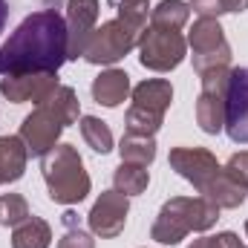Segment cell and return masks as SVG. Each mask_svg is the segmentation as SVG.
<instances>
[{"mask_svg": "<svg viewBox=\"0 0 248 248\" xmlns=\"http://www.w3.org/2000/svg\"><path fill=\"white\" fill-rule=\"evenodd\" d=\"M69 61L66 20L58 9L29 15L0 46V75L17 72H58Z\"/></svg>", "mask_w": 248, "mask_h": 248, "instance_id": "cell-1", "label": "cell"}, {"mask_svg": "<svg viewBox=\"0 0 248 248\" xmlns=\"http://www.w3.org/2000/svg\"><path fill=\"white\" fill-rule=\"evenodd\" d=\"M78 116H81V101H78L75 90L58 84V87L23 119L17 136L23 139L29 156H46V153L58 144L63 127L72 124V122H78Z\"/></svg>", "mask_w": 248, "mask_h": 248, "instance_id": "cell-2", "label": "cell"}, {"mask_svg": "<svg viewBox=\"0 0 248 248\" xmlns=\"http://www.w3.org/2000/svg\"><path fill=\"white\" fill-rule=\"evenodd\" d=\"M217 219H219V208L205 196H173L162 205L150 228V237L162 246H176L193 231L199 234L214 228Z\"/></svg>", "mask_w": 248, "mask_h": 248, "instance_id": "cell-3", "label": "cell"}, {"mask_svg": "<svg viewBox=\"0 0 248 248\" xmlns=\"http://www.w3.org/2000/svg\"><path fill=\"white\" fill-rule=\"evenodd\" d=\"M147 29V12H127L119 9V15L101 26H95L90 44H87V52H84V61L87 63H116L122 61L127 52H133L141 41Z\"/></svg>", "mask_w": 248, "mask_h": 248, "instance_id": "cell-4", "label": "cell"}, {"mask_svg": "<svg viewBox=\"0 0 248 248\" xmlns=\"http://www.w3.org/2000/svg\"><path fill=\"white\" fill-rule=\"evenodd\" d=\"M44 182L49 190V199L58 205H75L81 199H87L90 193V173L84 168V159L78 156V150L72 144H55L44 162Z\"/></svg>", "mask_w": 248, "mask_h": 248, "instance_id": "cell-5", "label": "cell"}, {"mask_svg": "<svg viewBox=\"0 0 248 248\" xmlns=\"http://www.w3.org/2000/svg\"><path fill=\"white\" fill-rule=\"evenodd\" d=\"M202 90L196 98V124L202 133L217 136L225 130V113H228V87H231V66H217L199 75Z\"/></svg>", "mask_w": 248, "mask_h": 248, "instance_id": "cell-6", "label": "cell"}, {"mask_svg": "<svg viewBox=\"0 0 248 248\" xmlns=\"http://www.w3.org/2000/svg\"><path fill=\"white\" fill-rule=\"evenodd\" d=\"M187 55V41L176 29H162V26H147L141 41H139V61L141 66L153 72H170Z\"/></svg>", "mask_w": 248, "mask_h": 248, "instance_id": "cell-7", "label": "cell"}, {"mask_svg": "<svg viewBox=\"0 0 248 248\" xmlns=\"http://www.w3.org/2000/svg\"><path fill=\"white\" fill-rule=\"evenodd\" d=\"M187 46L193 49V69L202 75L208 69H217V66H228L231 63V46L225 41V32L219 26L217 17H199L193 26H190V35H187Z\"/></svg>", "mask_w": 248, "mask_h": 248, "instance_id": "cell-8", "label": "cell"}, {"mask_svg": "<svg viewBox=\"0 0 248 248\" xmlns=\"http://www.w3.org/2000/svg\"><path fill=\"white\" fill-rule=\"evenodd\" d=\"M127 214H130V196H124L119 190H104L93 211H90V231L101 240H113L119 237L127 225Z\"/></svg>", "mask_w": 248, "mask_h": 248, "instance_id": "cell-9", "label": "cell"}, {"mask_svg": "<svg viewBox=\"0 0 248 248\" xmlns=\"http://www.w3.org/2000/svg\"><path fill=\"white\" fill-rule=\"evenodd\" d=\"M168 162H170V168H173L182 179H187L199 193H202V190L208 187V182L222 170L219 162H217V156H214L211 150H205V147H173L170 156H168Z\"/></svg>", "mask_w": 248, "mask_h": 248, "instance_id": "cell-10", "label": "cell"}, {"mask_svg": "<svg viewBox=\"0 0 248 248\" xmlns=\"http://www.w3.org/2000/svg\"><path fill=\"white\" fill-rule=\"evenodd\" d=\"M66 41H69V58H84L87 44L95 32L98 20V0H66Z\"/></svg>", "mask_w": 248, "mask_h": 248, "instance_id": "cell-11", "label": "cell"}, {"mask_svg": "<svg viewBox=\"0 0 248 248\" xmlns=\"http://www.w3.org/2000/svg\"><path fill=\"white\" fill-rule=\"evenodd\" d=\"M55 87H58V72H17L0 78V95L9 98L12 104H23V101L41 104Z\"/></svg>", "mask_w": 248, "mask_h": 248, "instance_id": "cell-12", "label": "cell"}, {"mask_svg": "<svg viewBox=\"0 0 248 248\" xmlns=\"http://www.w3.org/2000/svg\"><path fill=\"white\" fill-rule=\"evenodd\" d=\"M225 130H228V139L231 141L248 144V66L231 69Z\"/></svg>", "mask_w": 248, "mask_h": 248, "instance_id": "cell-13", "label": "cell"}, {"mask_svg": "<svg viewBox=\"0 0 248 248\" xmlns=\"http://www.w3.org/2000/svg\"><path fill=\"white\" fill-rule=\"evenodd\" d=\"M90 93H93L95 104H101V107H119L124 98L130 95V75L124 69H104L93 81Z\"/></svg>", "mask_w": 248, "mask_h": 248, "instance_id": "cell-14", "label": "cell"}, {"mask_svg": "<svg viewBox=\"0 0 248 248\" xmlns=\"http://www.w3.org/2000/svg\"><path fill=\"white\" fill-rule=\"evenodd\" d=\"M29 150L20 136H0V185L17 182L26 170Z\"/></svg>", "mask_w": 248, "mask_h": 248, "instance_id": "cell-15", "label": "cell"}, {"mask_svg": "<svg viewBox=\"0 0 248 248\" xmlns=\"http://www.w3.org/2000/svg\"><path fill=\"white\" fill-rule=\"evenodd\" d=\"M246 193H248V187H243L240 182H234L225 170H219V173L208 182V187L202 190V196H205L208 202H214L219 211H222V208H240V205L246 202Z\"/></svg>", "mask_w": 248, "mask_h": 248, "instance_id": "cell-16", "label": "cell"}, {"mask_svg": "<svg viewBox=\"0 0 248 248\" xmlns=\"http://www.w3.org/2000/svg\"><path fill=\"white\" fill-rule=\"evenodd\" d=\"M173 101V87L170 81L165 78H150V81H141L136 90H133V104L139 107H147V110H156V113H165Z\"/></svg>", "mask_w": 248, "mask_h": 248, "instance_id": "cell-17", "label": "cell"}, {"mask_svg": "<svg viewBox=\"0 0 248 248\" xmlns=\"http://www.w3.org/2000/svg\"><path fill=\"white\" fill-rule=\"evenodd\" d=\"M52 243V228L41 217H29L12 231V248H49Z\"/></svg>", "mask_w": 248, "mask_h": 248, "instance_id": "cell-18", "label": "cell"}, {"mask_svg": "<svg viewBox=\"0 0 248 248\" xmlns=\"http://www.w3.org/2000/svg\"><path fill=\"white\" fill-rule=\"evenodd\" d=\"M113 185H116V190L124 193V196H139V193H144L147 185H150V173H147L144 165L122 162V165L116 168V173H113Z\"/></svg>", "mask_w": 248, "mask_h": 248, "instance_id": "cell-19", "label": "cell"}, {"mask_svg": "<svg viewBox=\"0 0 248 248\" xmlns=\"http://www.w3.org/2000/svg\"><path fill=\"white\" fill-rule=\"evenodd\" d=\"M190 17V3L185 0H162L153 12H150V26H162V29H182Z\"/></svg>", "mask_w": 248, "mask_h": 248, "instance_id": "cell-20", "label": "cell"}, {"mask_svg": "<svg viewBox=\"0 0 248 248\" xmlns=\"http://www.w3.org/2000/svg\"><path fill=\"white\" fill-rule=\"evenodd\" d=\"M119 156H122V162H133V165H150L153 159H156V141H153V136H133V133H127L122 139V144H119Z\"/></svg>", "mask_w": 248, "mask_h": 248, "instance_id": "cell-21", "label": "cell"}, {"mask_svg": "<svg viewBox=\"0 0 248 248\" xmlns=\"http://www.w3.org/2000/svg\"><path fill=\"white\" fill-rule=\"evenodd\" d=\"M162 122H165V113H156V110H147L139 104H133L124 116V127L133 136H156Z\"/></svg>", "mask_w": 248, "mask_h": 248, "instance_id": "cell-22", "label": "cell"}, {"mask_svg": "<svg viewBox=\"0 0 248 248\" xmlns=\"http://www.w3.org/2000/svg\"><path fill=\"white\" fill-rule=\"evenodd\" d=\"M81 136L90 144V150H95L101 156L113 150V130L107 127V122H101L95 116H84L81 119Z\"/></svg>", "mask_w": 248, "mask_h": 248, "instance_id": "cell-23", "label": "cell"}, {"mask_svg": "<svg viewBox=\"0 0 248 248\" xmlns=\"http://www.w3.org/2000/svg\"><path fill=\"white\" fill-rule=\"evenodd\" d=\"M29 217H32L29 202H26L20 193H3V196H0V225L17 228V225L26 222Z\"/></svg>", "mask_w": 248, "mask_h": 248, "instance_id": "cell-24", "label": "cell"}, {"mask_svg": "<svg viewBox=\"0 0 248 248\" xmlns=\"http://www.w3.org/2000/svg\"><path fill=\"white\" fill-rule=\"evenodd\" d=\"M187 248H243L240 246V237L234 231H222L217 237H202V240H193Z\"/></svg>", "mask_w": 248, "mask_h": 248, "instance_id": "cell-25", "label": "cell"}, {"mask_svg": "<svg viewBox=\"0 0 248 248\" xmlns=\"http://www.w3.org/2000/svg\"><path fill=\"white\" fill-rule=\"evenodd\" d=\"M222 170H225L234 182H240L243 187H248V150H243V153H234Z\"/></svg>", "mask_w": 248, "mask_h": 248, "instance_id": "cell-26", "label": "cell"}, {"mask_svg": "<svg viewBox=\"0 0 248 248\" xmlns=\"http://www.w3.org/2000/svg\"><path fill=\"white\" fill-rule=\"evenodd\" d=\"M58 248H95V240L75 225V228H66V234L61 237Z\"/></svg>", "mask_w": 248, "mask_h": 248, "instance_id": "cell-27", "label": "cell"}, {"mask_svg": "<svg viewBox=\"0 0 248 248\" xmlns=\"http://www.w3.org/2000/svg\"><path fill=\"white\" fill-rule=\"evenodd\" d=\"M190 9L199 12V17H219L225 15V0H190Z\"/></svg>", "mask_w": 248, "mask_h": 248, "instance_id": "cell-28", "label": "cell"}, {"mask_svg": "<svg viewBox=\"0 0 248 248\" xmlns=\"http://www.w3.org/2000/svg\"><path fill=\"white\" fill-rule=\"evenodd\" d=\"M116 9H127V12H147L150 0H113Z\"/></svg>", "mask_w": 248, "mask_h": 248, "instance_id": "cell-29", "label": "cell"}, {"mask_svg": "<svg viewBox=\"0 0 248 248\" xmlns=\"http://www.w3.org/2000/svg\"><path fill=\"white\" fill-rule=\"evenodd\" d=\"M248 0H225V12H246Z\"/></svg>", "mask_w": 248, "mask_h": 248, "instance_id": "cell-30", "label": "cell"}, {"mask_svg": "<svg viewBox=\"0 0 248 248\" xmlns=\"http://www.w3.org/2000/svg\"><path fill=\"white\" fill-rule=\"evenodd\" d=\"M6 17H9V3L0 0V32H3V26H6Z\"/></svg>", "mask_w": 248, "mask_h": 248, "instance_id": "cell-31", "label": "cell"}, {"mask_svg": "<svg viewBox=\"0 0 248 248\" xmlns=\"http://www.w3.org/2000/svg\"><path fill=\"white\" fill-rule=\"evenodd\" d=\"M63 225H66V228H75V214H72V211L63 214Z\"/></svg>", "mask_w": 248, "mask_h": 248, "instance_id": "cell-32", "label": "cell"}, {"mask_svg": "<svg viewBox=\"0 0 248 248\" xmlns=\"http://www.w3.org/2000/svg\"><path fill=\"white\" fill-rule=\"evenodd\" d=\"M41 3H44V6H49V9H52V6H58V3H61V0H41Z\"/></svg>", "mask_w": 248, "mask_h": 248, "instance_id": "cell-33", "label": "cell"}, {"mask_svg": "<svg viewBox=\"0 0 248 248\" xmlns=\"http://www.w3.org/2000/svg\"><path fill=\"white\" fill-rule=\"evenodd\" d=\"M246 234H248V222H246Z\"/></svg>", "mask_w": 248, "mask_h": 248, "instance_id": "cell-34", "label": "cell"}]
</instances>
